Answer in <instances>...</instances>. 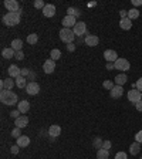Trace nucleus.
Here are the masks:
<instances>
[{
    "label": "nucleus",
    "instance_id": "nucleus-1",
    "mask_svg": "<svg viewBox=\"0 0 142 159\" xmlns=\"http://www.w3.org/2000/svg\"><path fill=\"white\" fill-rule=\"evenodd\" d=\"M20 17H22V10L20 11H9L7 14L3 16V23L9 27H13L20 23Z\"/></svg>",
    "mask_w": 142,
    "mask_h": 159
},
{
    "label": "nucleus",
    "instance_id": "nucleus-2",
    "mask_svg": "<svg viewBox=\"0 0 142 159\" xmlns=\"http://www.w3.org/2000/svg\"><path fill=\"white\" fill-rule=\"evenodd\" d=\"M0 100H2V102H3L4 105H14V104H19L17 95H16L11 89H2Z\"/></svg>",
    "mask_w": 142,
    "mask_h": 159
},
{
    "label": "nucleus",
    "instance_id": "nucleus-3",
    "mask_svg": "<svg viewBox=\"0 0 142 159\" xmlns=\"http://www.w3.org/2000/svg\"><path fill=\"white\" fill-rule=\"evenodd\" d=\"M60 38L61 41H64V43H67V44H70V43H73V40L75 38V34L74 31L71 29H61L60 30Z\"/></svg>",
    "mask_w": 142,
    "mask_h": 159
},
{
    "label": "nucleus",
    "instance_id": "nucleus-4",
    "mask_svg": "<svg viewBox=\"0 0 142 159\" xmlns=\"http://www.w3.org/2000/svg\"><path fill=\"white\" fill-rule=\"evenodd\" d=\"M114 66H115V70H120V71H122V73H125V71H128L131 68L129 61L125 58H118L115 63H114Z\"/></svg>",
    "mask_w": 142,
    "mask_h": 159
},
{
    "label": "nucleus",
    "instance_id": "nucleus-5",
    "mask_svg": "<svg viewBox=\"0 0 142 159\" xmlns=\"http://www.w3.org/2000/svg\"><path fill=\"white\" fill-rule=\"evenodd\" d=\"M128 100H129V102L132 104H136L139 102V101L142 100V93L141 91H138L136 88H132L131 91H128Z\"/></svg>",
    "mask_w": 142,
    "mask_h": 159
},
{
    "label": "nucleus",
    "instance_id": "nucleus-6",
    "mask_svg": "<svg viewBox=\"0 0 142 159\" xmlns=\"http://www.w3.org/2000/svg\"><path fill=\"white\" fill-rule=\"evenodd\" d=\"M73 31H74V34L77 36V37H81V36H84V34L87 33L85 23H84V22H78L74 27H73Z\"/></svg>",
    "mask_w": 142,
    "mask_h": 159
},
{
    "label": "nucleus",
    "instance_id": "nucleus-7",
    "mask_svg": "<svg viewBox=\"0 0 142 159\" xmlns=\"http://www.w3.org/2000/svg\"><path fill=\"white\" fill-rule=\"evenodd\" d=\"M4 7L7 9L9 11H20V4L19 2H16V0H4Z\"/></svg>",
    "mask_w": 142,
    "mask_h": 159
},
{
    "label": "nucleus",
    "instance_id": "nucleus-8",
    "mask_svg": "<svg viewBox=\"0 0 142 159\" xmlns=\"http://www.w3.org/2000/svg\"><path fill=\"white\" fill-rule=\"evenodd\" d=\"M104 58L107 60L108 63H115L120 57H118V54H116L115 50H105L104 51Z\"/></svg>",
    "mask_w": 142,
    "mask_h": 159
},
{
    "label": "nucleus",
    "instance_id": "nucleus-9",
    "mask_svg": "<svg viewBox=\"0 0 142 159\" xmlns=\"http://www.w3.org/2000/svg\"><path fill=\"white\" fill-rule=\"evenodd\" d=\"M38 91H40V85L37 82H29L26 87V93L29 95H37Z\"/></svg>",
    "mask_w": 142,
    "mask_h": 159
},
{
    "label": "nucleus",
    "instance_id": "nucleus-10",
    "mask_svg": "<svg viewBox=\"0 0 142 159\" xmlns=\"http://www.w3.org/2000/svg\"><path fill=\"white\" fill-rule=\"evenodd\" d=\"M43 70H44L45 74H51V73H54V70H56V61L51 60V58L47 60V61H44Z\"/></svg>",
    "mask_w": 142,
    "mask_h": 159
},
{
    "label": "nucleus",
    "instance_id": "nucleus-11",
    "mask_svg": "<svg viewBox=\"0 0 142 159\" xmlns=\"http://www.w3.org/2000/svg\"><path fill=\"white\" fill-rule=\"evenodd\" d=\"M61 23H63L64 29H71V27H74L77 24V20H75L74 16H65Z\"/></svg>",
    "mask_w": 142,
    "mask_h": 159
},
{
    "label": "nucleus",
    "instance_id": "nucleus-12",
    "mask_svg": "<svg viewBox=\"0 0 142 159\" xmlns=\"http://www.w3.org/2000/svg\"><path fill=\"white\" fill-rule=\"evenodd\" d=\"M84 43H85L88 47H95V46H98V43H100V38H98L97 36H94V34H87Z\"/></svg>",
    "mask_w": 142,
    "mask_h": 159
},
{
    "label": "nucleus",
    "instance_id": "nucleus-13",
    "mask_svg": "<svg viewBox=\"0 0 142 159\" xmlns=\"http://www.w3.org/2000/svg\"><path fill=\"white\" fill-rule=\"evenodd\" d=\"M124 94V88L121 87V85H115L114 88L109 91V95H111V98H114V100H118V98H121Z\"/></svg>",
    "mask_w": 142,
    "mask_h": 159
},
{
    "label": "nucleus",
    "instance_id": "nucleus-14",
    "mask_svg": "<svg viewBox=\"0 0 142 159\" xmlns=\"http://www.w3.org/2000/svg\"><path fill=\"white\" fill-rule=\"evenodd\" d=\"M14 125H16V128H20V129H22V128H26V126L29 125V118L24 117V115L19 117L17 119H14Z\"/></svg>",
    "mask_w": 142,
    "mask_h": 159
},
{
    "label": "nucleus",
    "instance_id": "nucleus-15",
    "mask_svg": "<svg viewBox=\"0 0 142 159\" xmlns=\"http://www.w3.org/2000/svg\"><path fill=\"white\" fill-rule=\"evenodd\" d=\"M43 14L45 17H53L56 14V6L54 4H45L44 9H43Z\"/></svg>",
    "mask_w": 142,
    "mask_h": 159
},
{
    "label": "nucleus",
    "instance_id": "nucleus-16",
    "mask_svg": "<svg viewBox=\"0 0 142 159\" xmlns=\"http://www.w3.org/2000/svg\"><path fill=\"white\" fill-rule=\"evenodd\" d=\"M17 109H19L22 114H26V112H29V109H30V102L26 100L20 101V102L17 104Z\"/></svg>",
    "mask_w": 142,
    "mask_h": 159
},
{
    "label": "nucleus",
    "instance_id": "nucleus-17",
    "mask_svg": "<svg viewBox=\"0 0 142 159\" xmlns=\"http://www.w3.org/2000/svg\"><path fill=\"white\" fill-rule=\"evenodd\" d=\"M20 74H22V70H20L16 64H11V66L9 67V75H10L11 78H17Z\"/></svg>",
    "mask_w": 142,
    "mask_h": 159
},
{
    "label": "nucleus",
    "instance_id": "nucleus-18",
    "mask_svg": "<svg viewBox=\"0 0 142 159\" xmlns=\"http://www.w3.org/2000/svg\"><path fill=\"white\" fill-rule=\"evenodd\" d=\"M60 133H61V126L60 125H51L49 128V135L51 138H57V137H60Z\"/></svg>",
    "mask_w": 142,
    "mask_h": 159
},
{
    "label": "nucleus",
    "instance_id": "nucleus-19",
    "mask_svg": "<svg viewBox=\"0 0 142 159\" xmlns=\"http://www.w3.org/2000/svg\"><path fill=\"white\" fill-rule=\"evenodd\" d=\"M20 148H26V146H29L30 145V138L26 137V135H22L20 138H17V144Z\"/></svg>",
    "mask_w": 142,
    "mask_h": 159
},
{
    "label": "nucleus",
    "instance_id": "nucleus-20",
    "mask_svg": "<svg viewBox=\"0 0 142 159\" xmlns=\"http://www.w3.org/2000/svg\"><path fill=\"white\" fill-rule=\"evenodd\" d=\"M2 56H3V58H13V57L16 56V51L13 50L11 47H7V48H3L2 50Z\"/></svg>",
    "mask_w": 142,
    "mask_h": 159
},
{
    "label": "nucleus",
    "instance_id": "nucleus-21",
    "mask_svg": "<svg viewBox=\"0 0 142 159\" xmlns=\"http://www.w3.org/2000/svg\"><path fill=\"white\" fill-rule=\"evenodd\" d=\"M127 81H128V77H127V74H125V73H121V74H118L115 77L116 85H121V87H122L124 84H127Z\"/></svg>",
    "mask_w": 142,
    "mask_h": 159
},
{
    "label": "nucleus",
    "instance_id": "nucleus-22",
    "mask_svg": "<svg viewBox=\"0 0 142 159\" xmlns=\"http://www.w3.org/2000/svg\"><path fill=\"white\" fill-rule=\"evenodd\" d=\"M120 27H121L122 30H129V29L132 27V20H129L128 17H125V19H121Z\"/></svg>",
    "mask_w": 142,
    "mask_h": 159
},
{
    "label": "nucleus",
    "instance_id": "nucleus-23",
    "mask_svg": "<svg viewBox=\"0 0 142 159\" xmlns=\"http://www.w3.org/2000/svg\"><path fill=\"white\" fill-rule=\"evenodd\" d=\"M14 84H16V81H13L10 78H6V80L2 81V89H11L14 87Z\"/></svg>",
    "mask_w": 142,
    "mask_h": 159
},
{
    "label": "nucleus",
    "instance_id": "nucleus-24",
    "mask_svg": "<svg viewBox=\"0 0 142 159\" xmlns=\"http://www.w3.org/2000/svg\"><path fill=\"white\" fill-rule=\"evenodd\" d=\"M22 47H23V41L20 38H14V40L11 41V48L14 51H22Z\"/></svg>",
    "mask_w": 142,
    "mask_h": 159
},
{
    "label": "nucleus",
    "instance_id": "nucleus-25",
    "mask_svg": "<svg viewBox=\"0 0 142 159\" xmlns=\"http://www.w3.org/2000/svg\"><path fill=\"white\" fill-rule=\"evenodd\" d=\"M16 85H17L19 88H26V87H27L26 77H22V75H19V77L16 78Z\"/></svg>",
    "mask_w": 142,
    "mask_h": 159
},
{
    "label": "nucleus",
    "instance_id": "nucleus-26",
    "mask_svg": "<svg viewBox=\"0 0 142 159\" xmlns=\"http://www.w3.org/2000/svg\"><path fill=\"white\" fill-rule=\"evenodd\" d=\"M139 151H141V144L135 141L134 144H131V146H129V152L132 155H136V153H139Z\"/></svg>",
    "mask_w": 142,
    "mask_h": 159
},
{
    "label": "nucleus",
    "instance_id": "nucleus-27",
    "mask_svg": "<svg viewBox=\"0 0 142 159\" xmlns=\"http://www.w3.org/2000/svg\"><path fill=\"white\" fill-rule=\"evenodd\" d=\"M138 17H139V10L138 9L132 7L131 10H128V19L129 20H135V19H138Z\"/></svg>",
    "mask_w": 142,
    "mask_h": 159
},
{
    "label": "nucleus",
    "instance_id": "nucleus-28",
    "mask_svg": "<svg viewBox=\"0 0 142 159\" xmlns=\"http://www.w3.org/2000/svg\"><path fill=\"white\" fill-rule=\"evenodd\" d=\"M97 159H108V151L107 149H98L97 151Z\"/></svg>",
    "mask_w": 142,
    "mask_h": 159
},
{
    "label": "nucleus",
    "instance_id": "nucleus-29",
    "mask_svg": "<svg viewBox=\"0 0 142 159\" xmlns=\"http://www.w3.org/2000/svg\"><path fill=\"white\" fill-rule=\"evenodd\" d=\"M38 41V37H37V34H34V33H31V34H29L27 36V43L30 46H33V44H36Z\"/></svg>",
    "mask_w": 142,
    "mask_h": 159
},
{
    "label": "nucleus",
    "instance_id": "nucleus-30",
    "mask_svg": "<svg viewBox=\"0 0 142 159\" xmlns=\"http://www.w3.org/2000/svg\"><path fill=\"white\" fill-rule=\"evenodd\" d=\"M50 57H51V60L56 61V60H58L61 57V51L58 50V48H53L51 53H50Z\"/></svg>",
    "mask_w": 142,
    "mask_h": 159
},
{
    "label": "nucleus",
    "instance_id": "nucleus-31",
    "mask_svg": "<svg viewBox=\"0 0 142 159\" xmlns=\"http://www.w3.org/2000/svg\"><path fill=\"white\" fill-rule=\"evenodd\" d=\"M67 16H74V17H78L80 16V10L74 7H68L67 9Z\"/></svg>",
    "mask_w": 142,
    "mask_h": 159
},
{
    "label": "nucleus",
    "instance_id": "nucleus-32",
    "mask_svg": "<svg viewBox=\"0 0 142 159\" xmlns=\"http://www.w3.org/2000/svg\"><path fill=\"white\" fill-rule=\"evenodd\" d=\"M102 87H104L105 89H108V91H111V89L114 88L115 85H114V82H112L111 80H105V81L102 82Z\"/></svg>",
    "mask_w": 142,
    "mask_h": 159
},
{
    "label": "nucleus",
    "instance_id": "nucleus-33",
    "mask_svg": "<svg viewBox=\"0 0 142 159\" xmlns=\"http://www.w3.org/2000/svg\"><path fill=\"white\" fill-rule=\"evenodd\" d=\"M93 144H94V146H95V148L101 149V148H102V144H104V142L101 141V138H100V137H95V138H94V142H93Z\"/></svg>",
    "mask_w": 142,
    "mask_h": 159
},
{
    "label": "nucleus",
    "instance_id": "nucleus-34",
    "mask_svg": "<svg viewBox=\"0 0 142 159\" xmlns=\"http://www.w3.org/2000/svg\"><path fill=\"white\" fill-rule=\"evenodd\" d=\"M11 137H14L16 139L20 138V137H22V129H20V128H14V129L11 131Z\"/></svg>",
    "mask_w": 142,
    "mask_h": 159
},
{
    "label": "nucleus",
    "instance_id": "nucleus-35",
    "mask_svg": "<svg viewBox=\"0 0 142 159\" xmlns=\"http://www.w3.org/2000/svg\"><path fill=\"white\" fill-rule=\"evenodd\" d=\"M44 2H43V0H36V2H34V7L36 9H44Z\"/></svg>",
    "mask_w": 142,
    "mask_h": 159
},
{
    "label": "nucleus",
    "instance_id": "nucleus-36",
    "mask_svg": "<svg viewBox=\"0 0 142 159\" xmlns=\"http://www.w3.org/2000/svg\"><path fill=\"white\" fill-rule=\"evenodd\" d=\"M19 149H20L19 145H13V146L10 148V152L13 153V155H17V153H19Z\"/></svg>",
    "mask_w": 142,
    "mask_h": 159
},
{
    "label": "nucleus",
    "instance_id": "nucleus-37",
    "mask_svg": "<svg viewBox=\"0 0 142 159\" xmlns=\"http://www.w3.org/2000/svg\"><path fill=\"white\" fill-rule=\"evenodd\" d=\"M115 159H128V156H127L125 152H118V153L115 155Z\"/></svg>",
    "mask_w": 142,
    "mask_h": 159
},
{
    "label": "nucleus",
    "instance_id": "nucleus-38",
    "mask_svg": "<svg viewBox=\"0 0 142 159\" xmlns=\"http://www.w3.org/2000/svg\"><path fill=\"white\" fill-rule=\"evenodd\" d=\"M135 141L139 142V144H142V129L136 132V135H135Z\"/></svg>",
    "mask_w": 142,
    "mask_h": 159
},
{
    "label": "nucleus",
    "instance_id": "nucleus-39",
    "mask_svg": "<svg viewBox=\"0 0 142 159\" xmlns=\"http://www.w3.org/2000/svg\"><path fill=\"white\" fill-rule=\"evenodd\" d=\"M20 114H22V112H20L19 109H17V111H11L10 112V117H11V118H14V119H17L20 117Z\"/></svg>",
    "mask_w": 142,
    "mask_h": 159
},
{
    "label": "nucleus",
    "instance_id": "nucleus-40",
    "mask_svg": "<svg viewBox=\"0 0 142 159\" xmlns=\"http://www.w3.org/2000/svg\"><path fill=\"white\" fill-rule=\"evenodd\" d=\"M135 85H136V89L142 93V77H141V78H138V81L135 82Z\"/></svg>",
    "mask_w": 142,
    "mask_h": 159
},
{
    "label": "nucleus",
    "instance_id": "nucleus-41",
    "mask_svg": "<svg viewBox=\"0 0 142 159\" xmlns=\"http://www.w3.org/2000/svg\"><path fill=\"white\" fill-rule=\"evenodd\" d=\"M111 148V141H104V144H102V149H108Z\"/></svg>",
    "mask_w": 142,
    "mask_h": 159
},
{
    "label": "nucleus",
    "instance_id": "nucleus-42",
    "mask_svg": "<svg viewBox=\"0 0 142 159\" xmlns=\"http://www.w3.org/2000/svg\"><path fill=\"white\" fill-rule=\"evenodd\" d=\"M30 73L31 71L29 70V68H22V74L20 75H22V77H26V75H30Z\"/></svg>",
    "mask_w": 142,
    "mask_h": 159
},
{
    "label": "nucleus",
    "instance_id": "nucleus-43",
    "mask_svg": "<svg viewBox=\"0 0 142 159\" xmlns=\"http://www.w3.org/2000/svg\"><path fill=\"white\" fill-rule=\"evenodd\" d=\"M16 58L17 60H20V61H22L23 58H24V54H23V51H16Z\"/></svg>",
    "mask_w": 142,
    "mask_h": 159
},
{
    "label": "nucleus",
    "instance_id": "nucleus-44",
    "mask_svg": "<svg viewBox=\"0 0 142 159\" xmlns=\"http://www.w3.org/2000/svg\"><path fill=\"white\" fill-rule=\"evenodd\" d=\"M132 6L135 9L138 7V6H142V0H132Z\"/></svg>",
    "mask_w": 142,
    "mask_h": 159
},
{
    "label": "nucleus",
    "instance_id": "nucleus-45",
    "mask_svg": "<svg viewBox=\"0 0 142 159\" xmlns=\"http://www.w3.org/2000/svg\"><path fill=\"white\" fill-rule=\"evenodd\" d=\"M67 50L70 53L74 51V50H75V44H74V43H70V44H67Z\"/></svg>",
    "mask_w": 142,
    "mask_h": 159
},
{
    "label": "nucleus",
    "instance_id": "nucleus-46",
    "mask_svg": "<svg viewBox=\"0 0 142 159\" xmlns=\"http://www.w3.org/2000/svg\"><path fill=\"white\" fill-rule=\"evenodd\" d=\"M135 108H136L138 111H141V112H142V100L139 101V102H136V104H135Z\"/></svg>",
    "mask_w": 142,
    "mask_h": 159
},
{
    "label": "nucleus",
    "instance_id": "nucleus-47",
    "mask_svg": "<svg viewBox=\"0 0 142 159\" xmlns=\"http://www.w3.org/2000/svg\"><path fill=\"white\" fill-rule=\"evenodd\" d=\"M107 70H115V66H114V63H107Z\"/></svg>",
    "mask_w": 142,
    "mask_h": 159
},
{
    "label": "nucleus",
    "instance_id": "nucleus-48",
    "mask_svg": "<svg viewBox=\"0 0 142 159\" xmlns=\"http://www.w3.org/2000/svg\"><path fill=\"white\" fill-rule=\"evenodd\" d=\"M29 78H30V80H31V78H36V74H34V73H30V75H29Z\"/></svg>",
    "mask_w": 142,
    "mask_h": 159
},
{
    "label": "nucleus",
    "instance_id": "nucleus-49",
    "mask_svg": "<svg viewBox=\"0 0 142 159\" xmlns=\"http://www.w3.org/2000/svg\"><path fill=\"white\" fill-rule=\"evenodd\" d=\"M141 159H142V156H141Z\"/></svg>",
    "mask_w": 142,
    "mask_h": 159
}]
</instances>
